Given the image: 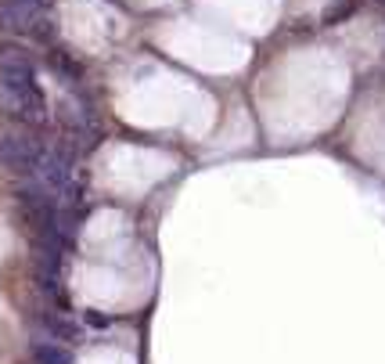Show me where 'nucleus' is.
Wrapping results in <instances>:
<instances>
[{
	"label": "nucleus",
	"mask_w": 385,
	"mask_h": 364,
	"mask_svg": "<svg viewBox=\"0 0 385 364\" xmlns=\"http://www.w3.org/2000/svg\"><path fill=\"white\" fill-rule=\"evenodd\" d=\"M87 321H90V325H98V328H105V325H108V318H98V314H87Z\"/></svg>",
	"instance_id": "10"
},
{
	"label": "nucleus",
	"mask_w": 385,
	"mask_h": 364,
	"mask_svg": "<svg viewBox=\"0 0 385 364\" xmlns=\"http://www.w3.org/2000/svg\"><path fill=\"white\" fill-rule=\"evenodd\" d=\"M0 108L11 112L15 119H22V123H47V98L44 90L37 87L33 76H8L0 73Z\"/></svg>",
	"instance_id": "1"
},
{
	"label": "nucleus",
	"mask_w": 385,
	"mask_h": 364,
	"mask_svg": "<svg viewBox=\"0 0 385 364\" xmlns=\"http://www.w3.org/2000/svg\"><path fill=\"white\" fill-rule=\"evenodd\" d=\"M0 73L8 76H37V65L33 58L18 47H0Z\"/></svg>",
	"instance_id": "6"
},
{
	"label": "nucleus",
	"mask_w": 385,
	"mask_h": 364,
	"mask_svg": "<svg viewBox=\"0 0 385 364\" xmlns=\"http://www.w3.org/2000/svg\"><path fill=\"white\" fill-rule=\"evenodd\" d=\"M44 144L33 141V137H25V134H8L4 141H0V159H4V166H11L15 173L29 177V173H37L40 170V159H44Z\"/></svg>",
	"instance_id": "5"
},
{
	"label": "nucleus",
	"mask_w": 385,
	"mask_h": 364,
	"mask_svg": "<svg viewBox=\"0 0 385 364\" xmlns=\"http://www.w3.org/2000/svg\"><path fill=\"white\" fill-rule=\"evenodd\" d=\"M58 119H61V134H65V141H72V148L87 151V148L98 144L101 127H98V119H94V108L80 94H65V98H61Z\"/></svg>",
	"instance_id": "2"
},
{
	"label": "nucleus",
	"mask_w": 385,
	"mask_h": 364,
	"mask_svg": "<svg viewBox=\"0 0 385 364\" xmlns=\"http://www.w3.org/2000/svg\"><path fill=\"white\" fill-rule=\"evenodd\" d=\"M353 8H357V0H335V4L324 11V25H335L342 15H349Z\"/></svg>",
	"instance_id": "9"
},
{
	"label": "nucleus",
	"mask_w": 385,
	"mask_h": 364,
	"mask_svg": "<svg viewBox=\"0 0 385 364\" xmlns=\"http://www.w3.org/2000/svg\"><path fill=\"white\" fill-rule=\"evenodd\" d=\"M51 0H0V29L8 33H37V25L47 18Z\"/></svg>",
	"instance_id": "4"
},
{
	"label": "nucleus",
	"mask_w": 385,
	"mask_h": 364,
	"mask_svg": "<svg viewBox=\"0 0 385 364\" xmlns=\"http://www.w3.org/2000/svg\"><path fill=\"white\" fill-rule=\"evenodd\" d=\"M40 328L44 332H51L54 339H69V343H80V325H72V321H65V318H40Z\"/></svg>",
	"instance_id": "7"
},
{
	"label": "nucleus",
	"mask_w": 385,
	"mask_h": 364,
	"mask_svg": "<svg viewBox=\"0 0 385 364\" xmlns=\"http://www.w3.org/2000/svg\"><path fill=\"white\" fill-rule=\"evenodd\" d=\"M37 173H40V184H44L54 199H69V202L80 199V195H76V180H72V159H69V151L47 148Z\"/></svg>",
	"instance_id": "3"
},
{
	"label": "nucleus",
	"mask_w": 385,
	"mask_h": 364,
	"mask_svg": "<svg viewBox=\"0 0 385 364\" xmlns=\"http://www.w3.org/2000/svg\"><path fill=\"white\" fill-rule=\"evenodd\" d=\"M33 360L37 364H72V353L65 346H54V343H37L33 346Z\"/></svg>",
	"instance_id": "8"
}]
</instances>
